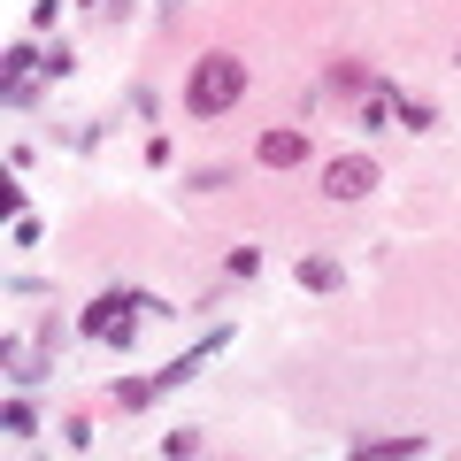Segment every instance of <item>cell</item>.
<instances>
[{
	"label": "cell",
	"mask_w": 461,
	"mask_h": 461,
	"mask_svg": "<svg viewBox=\"0 0 461 461\" xmlns=\"http://www.w3.org/2000/svg\"><path fill=\"white\" fill-rule=\"evenodd\" d=\"M154 393H162V377H123L115 384V408H147Z\"/></svg>",
	"instance_id": "obj_8"
},
{
	"label": "cell",
	"mask_w": 461,
	"mask_h": 461,
	"mask_svg": "<svg viewBox=\"0 0 461 461\" xmlns=\"http://www.w3.org/2000/svg\"><path fill=\"white\" fill-rule=\"evenodd\" d=\"M39 69H47V77H69V69H77V54H69V47H47V62H39Z\"/></svg>",
	"instance_id": "obj_11"
},
{
	"label": "cell",
	"mask_w": 461,
	"mask_h": 461,
	"mask_svg": "<svg viewBox=\"0 0 461 461\" xmlns=\"http://www.w3.org/2000/svg\"><path fill=\"white\" fill-rule=\"evenodd\" d=\"M369 85L377 77H369L362 62H330V93H369Z\"/></svg>",
	"instance_id": "obj_9"
},
{
	"label": "cell",
	"mask_w": 461,
	"mask_h": 461,
	"mask_svg": "<svg viewBox=\"0 0 461 461\" xmlns=\"http://www.w3.org/2000/svg\"><path fill=\"white\" fill-rule=\"evenodd\" d=\"M239 93H247V62H239V54H200L193 77H185V108H193V123L230 115V108H239Z\"/></svg>",
	"instance_id": "obj_1"
},
{
	"label": "cell",
	"mask_w": 461,
	"mask_h": 461,
	"mask_svg": "<svg viewBox=\"0 0 461 461\" xmlns=\"http://www.w3.org/2000/svg\"><path fill=\"white\" fill-rule=\"evenodd\" d=\"M393 115H400V131H438V108H430V100H408V93H400Z\"/></svg>",
	"instance_id": "obj_6"
},
{
	"label": "cell",
	"mask_w": 461,
	"mask_h": 461,
	"mask_svg": "<svg viewBox=\"0 0 461 461\" xmlns=\"http://www.w3.org/2000/svg\"><path fill=\"white\" fill-rule=\"evenodd\" d=\"M300 285H308V293H339V262L308 254V262H300Z\"/></svg>",
	"instance_id": "obj_7"
},
{
	"label": "cell",
	"mask_w": 461,
	"mask_h": 461,
	"mask_svg": "<svg viewBox=\"0 0 461 461\" xmlns=\"http://www.w3.org/2000/svg\"><path fill=\"white\" fill-rule=\"evenodd\" d=\"M323 193L330 200H369L377 193V162H369V154H339V162L323 169Z\"/></svg>",
	"instance_id": "obj_3"
},
{
	"label": "cell",
	"mask_w": 461,
	"mask_h": 461,
	"mask_svg": "<svg viewBox=\"0 0 461 461\" xmlns=\"http://www.w3.org/2000/svg\"><path fill=\"white\" fill-rule=\"evenodd\" d=\"M139 308L162 315V300H147V293H100L77 323H85V339H100V346H131L139 339Z\"/></svg>",
	"instance_id": "obj_2"
},
{
	"label": "cell",
	"mask_w": 461,
	"mask_h": 461,
	"mask_svg": "<svg viewBox=\"0 0 461 461\" xmlns=\"http://www.w3.org/2000/svg\"><path fill=\"white\" fill-rule=\"evenodd\" d=\"M254 154H262L269 169H293V162H308V131H262Z\"/></svg>",
	"instance_id": "obj_4"
},
{
	"label": "cell",
	"mask_w": 461,
	"mask_h": 461,
	"mask_svg": "<svg viewBox=\"0 0 461 461\" xmlns=\"http://www.w3.org/2000/svg\"><path fill=\"white\" fill-rule=\"evenodd\" d=\"M354 454H369V461H400V454H423V438H415V430H400V438H354Z\"/></svg>",
	"instance_id": "obj_5"
},
{
	"label": "cell",
	"mask_w": 461,
	"mask_h": 461,
	"mask_svg": "<svg viewBox=\"0 0 461 461\" xmlns=\"http://www.w3.org/2000/svg\"><path fill=\"white\" fill-rule=\"evenodd\" d=\"M32 430H39V415L23 408V400H8V438H32Z\"/></svg>",
	"instance_id": "obj_10"
}]
</instances>
